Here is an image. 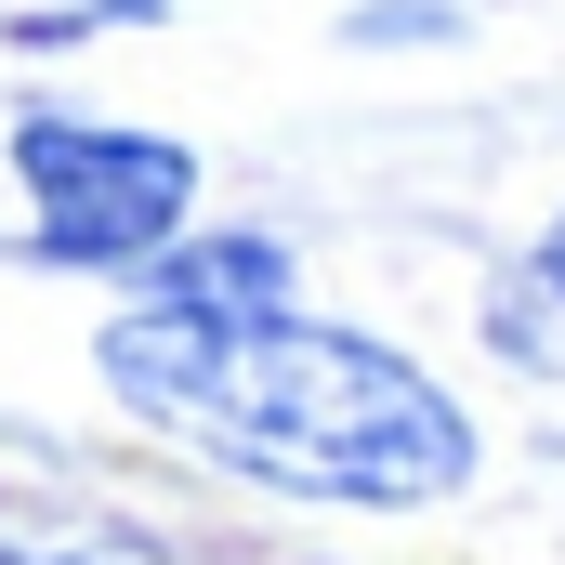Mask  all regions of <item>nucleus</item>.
<instances>
[{"mask_svg":"<svg viewBox=\"0 0 565 565\" xmlns=\"http://www.w3.org/2000/svg\"><path fill=\"white\" fill-rule=\"evenodd\" d=\"M145 302H184V316H277L289 302V250L277 237H171L145 264Z\"/></svg>","mask_w":565,"mask_h":565,"instance_id":"3","label":"nucleus"},{"mask_svg":"<svg viewBox=\"0 0 565 565\" xmlns=\"http://www.w3.org/2000/svg\"><path fill=\"white\" fill-rule=\"evenodd\" d=\"M106 382L224 473L277 500H355V513H422L473 487V422L434 395L395 342L316 329V316H184L132 302L106 329Z\"/></svg>","mask_w":565,"mask_h":565,"instance_id":"1","label":"nucleus"},{"mask_svg":"<svg viewBox=\"0 0 565 565\" xmlns=\"http://www.w3.org/2000/svg\"><path fill=\"white\" fill-rule=\"evenodd\" d=\"M13 184L40 264H158L198 211V158L171 132H106V119H13Z\"/></svg>","mask_w":565,"mask_h":565,"instance_id":"2","label":"nucleus"},{"mask_svg":"<svg viewBox=\"0 0 565 565\" xmlns=\"http://www.w3.org/2000/svg\"><path fill=\"white\" fill-rule=\"evenodd\" d=\"M540 289H553V302H565V224H553V237H540Z\"/></svg>","mask_w":565,"mask_h":565,"instance_id":"5","label":"nucleus"},{"mask_svg":"<svg viewBox=\"0 0 565 565\" xmlns=\"http://www.w3.org/2000/svg\"><path fill=\"white\" fill-rule=\"evenodd\" d=\"M0 565H93V553H40V540H0Z\"/></svg>","mask_w":565,"mask_h":565,"instance_id":"4","label":"nucleus"}]
</instances>
